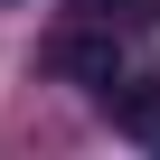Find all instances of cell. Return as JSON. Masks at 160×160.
Listing matches in <instances>:
<instances>
[{
  "instance_id": "cell-1",
  "label": "cell",
  "mask_w": 160,
  "mask_h": 160,
  "mask_svg": "<svg viewBox=\"0 0 160 160\" xmlns=\"http://www.w3.org/2000/svg\"><path fill=\"white\" fill-rule=\"evenodd\" d=\"M47 75H57V85H85V94H113L122 85V28L85 19V28L47 38Z\"/></svg>"
},
{
  "instance_id": "cell-3",
  "label": "cell",
  "mask_w": 160,
  "mask_h": 160,
  "mask_svg": "<svg viewBox=\"0 0 160 160\" xmlns=\"http://www.w3.org/2000/svg\"><path fill=\"white\" fill-rule=\"evenodd\" d=\"M75 10L104 28H160V0H75Z\"/></svg>"
},
{
  "instance_id": "cell-2",
  "label": "cell",
  "mask_w": 160,
  "mask_h": 160,
  "mask_svg": "<svg viewBox=\"0 0 160 160\" xmlns=\"http://www.w3.org/2000/svg\"><path fill=\"white\" fill-rule=\"evenodd\" d=\"M113 122H122V141L160 151V75H122L113 85Z\"/></svg>"
}]
</instances>
